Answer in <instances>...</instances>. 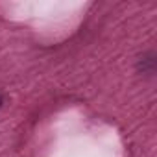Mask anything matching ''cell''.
I'll list each match as a JSON object with an SVG mask.
<instances>
[{
  "instance_id": "obj_1",
  "label": "cell",
  "mask_w": 157,
  "mask_h": 157,
  "mask_svg": "<svg viewBox=\"0 0 157 157\" xmlns=\"http://www.w3.org/2000/svg\"><path fill=\"white\" fill-rule=\"evenodd\" d=\"M0 107H2V96H0Z\"/></svg>"
}]
</instances>
